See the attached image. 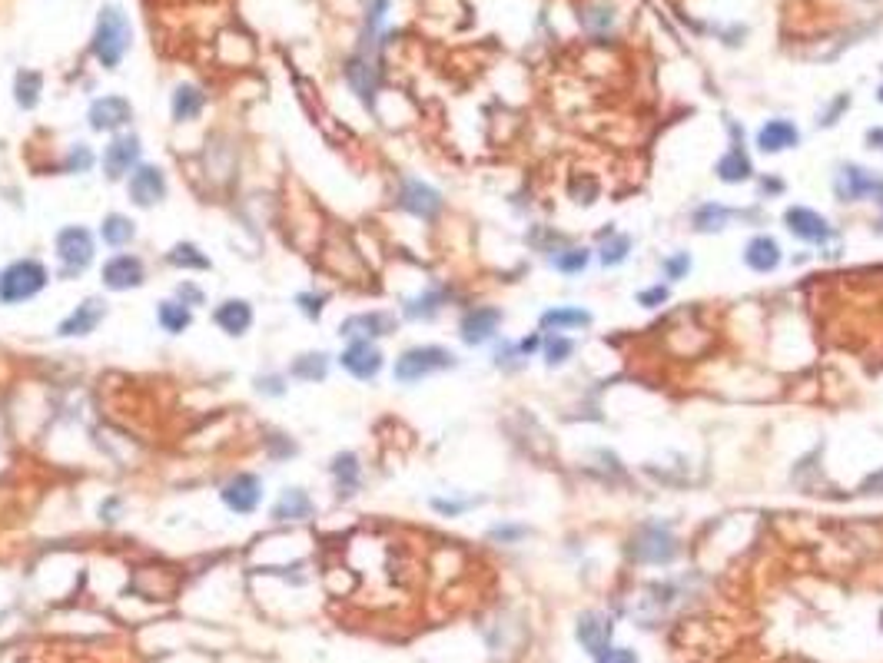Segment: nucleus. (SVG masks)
Masks as SVG:
<instances>
[{"instance_id":"5","label":"nucleus","mask_w":883,"mask_h":663,"mask_svg":"<svg viewBox=\"0 0 883 663\" xmlns=\"http://www.w3.org/2000/svg\"><path fill=\"white\" fill-rule=\"evenodd\" d=\"M97 279L100 288L110 292V296H123V292H136L150 282V266L140 252L120 249L103 256V262L97 266Z\"/></svg>"},{"instance_id":"2","label":"nucleus","mask_w":883,"mask_h":663,"mask_svg":"<svg viewBox=\"0 0 883 663\" xmlns=\"http://www.w3.org/2000/svg\"><path fill=\"white\" fill-rule=\"evenodd\" d=\"M50 282H54V269L44 259H37V256L10 259L0 269V306L4 308L27 306V302H34V298H40L47 292Z\"/></svg>"},{"instance_id":"51","label":"nucleus","mask_w":883,"mask_h":663,"mask_svg":"<svg viewBox=\"0 0 883 663\" xmlns=\"http://www.w3.org/2000/svg\"><path fill=\"white\" fill-rule=\"evenodd\" d=\"M780 190H784L780 180H764V192H780Z\"/></svg>"},{"instance_id":"40","label":"nucleus","mask_w":883,"mask_h":663,"mask_svg":"<svg viewBox=\"0 0 883 663\" xmlns=\"http://www.w3.org/2000/svg\"><path fill=\"white\" fill-rule=\"evenodd\" d=\"M123 518H126V498H123V494H107V498L97 504V521H100V524L113 528V524H120Z\"/></svg>"},{"instance_id":"35","label":"nucleus","mask_w":883,"mask_h":663,"mask_svg":"<svg viewBox=\"0 0 883 663\" xmlns=\"http://www.w3.org/2000/svg\"><path fill=\"white\" fill-rule=\"evenodd\" d=\"M751 173H754V166H751V160L744 156L741 146H734L731 153H724V160L718 163V176L724 180V183H744Z\"/></svg>"},{"instance_id":"27","label":"nucleus","mask_w":883,"mask_h":663,"mask_svg":"<svg viewBox=\"0 0 883 663\" xmlns=\"http://www.w3.org/2000/svg\"><path fill=\"white\" fill-rule=\"evenodd\" d=\"M784 226L794 232L797 239H804V242H824L827 236H830V226H827L824 216H820V212H814V210H804V206L787 210Z\"/></svg>"},{"instance_id":"49","label":"nucleus","mask_w":883,"mask_h":663,"mask_svg":"<svg viewBox=\"0 0 883 663\" xmlns=\"http://www.w3.org/2000/svg\"><path fill=\"white\" fill-rule=\"evenodd\" d=\"M664 298H668V288H664V286H658V288H648V292H638V302H641V306H651V308H654V306H661V302H664Z\"/></svg>"},{"instance_id":"14","label":"nucleus","mask_w":883,"mask_h":663,"mask_svg":"<svg viewBox=\"0 0 883 663\" xmlns=\"http://www.w3.org/2000/svg\"><path fill=\"white\" fill-rule=\"evenodd\" d=\"M326 474H329L336 501H352L366 484V464H362L359 452H352V448H342V452L332 454L329 464H326Z\"/></svg>"},{"instance_id":"39","label":"nucleus","mask_w":883,"mask_h":663,"mask_svg":"<svg viewBox=\"0 0 883 663\" xmlns=\"http://www.w3.org/2000/svg\"><path fill=\"white\" fill-rule=\"evenodd\" d=\"M170 296L180 298V302H183V306H190V308H193V312H200V308H203L206 302H210V296H206V288L200 286V282H196V279H180V282H176V286H173V292H170Z\"/></svg>"},{"instance_id":"8","label":"nucleus","mask_w":883,"mask_h":663,"mask_svg":"<svg viewBox=\"0 0 883 663\" xmlns=\"http://www.w3.org/2000/svg\"><path fill=\"white\" fill-rule=\"evenodd\" d=\"M123 192L130 206L140 212H150L156 206H163L170 200V176H166V166L153 163V160H143L136 166L133 173L126 176Z\"/></svg>"},{"instance_id":"41","label":"nucleus","mask_w":883,"mask_h":663,"mask_svg":"<svg viewBox=\"0 0 883 663\" xmlns=\"http://www.w3.org/2000/svg\"><path fill=\"white\" fill-rule=\"evenodd\" d=\"M628 249H631L628 236H612V239L598 249V259H602V266H618V262L628 259Z\"/></svg>"},{"instance_id":"31","label":"nucleus","mask_w":883,"mask_h":663,"mask_svg":"<svg viewBox=\"0 0 883 663\" xmlns=\"http://www.w3.org/2000/svg\"><path fill=\"white\" fill-rule=\"evenodd\" d=\"M757 146L764 153H784V150H794L797 146V126L787 123V120H770V123L760 126L757 133Z\"/></svg>"},{"instance_id":"18","label":"nucleus","mask_w":883,"mask_h":663,"mask_svg":"<svg viewBox=\"0 0 883 663\" xmlns=\"http://www.w3.org/2000/svg\"><path fill=\"white\" fill-rule=\"evenodd\" d=\"M342 73H346V83H349L352 93L359 96L362 103H372V100H376V90H378V50L359 47L349 60H346V70H342Z\"/></svg>"},{"instance_id":"37","label":"nucleus","mask_w":883,"mask_h":663,"mask_svg":"<svg viewBox=\"0 0 883 663\" xmlns=\"http://www.w3.org/2000/svg\"><path fill=\"white\" fill-rule=\"evenodd\" d=\"M262 452H266L270 462H289V458L299 454V444H296V438L286 432H270L266 434V442H262Z\"/></svg>"},{"instance_id":"4","label":"nucleus","mask_w":883,"mask_h":663,"mask_svg":"<svg viewBox=\"0 0 883 663\" xmlns=\"http://www.w3.org/2000/svg\"><path fill=\"white\" fill-rule=\"evenodd\" d=\"M456 366H458V358L452 348L412 346L396 358L392 378H396L398 385H418V382H426V378L438 375V372H448V368H456Z\"/></svg>"},{"instance_id":"10","label":"nucleus","mask_w":883,"mask_h":663,"mask_svg":"<svg viewBox=\"0 0 883 663\" xmlns=\"http://www.w3.org/2000/svg\"><path fill=\"white\" fill-rule=\"evenodd\" d=\"M110 318V302L107 296H83L77 306L70 308L67 316L60 318L54 336L64 342H77V338H90L103 322Z\"/></svg>"},{"instance_id":"36","label":"nucleus","mask_w":883,"mask_h":663,"mask_svg":"<svg viewBox=\"0 0 883 663\" xmlns=\"http://www.w3.org/2000/svg\"><path fill=\"white\" fill-rule=\"evenodd\" d=\"M592 326V316L584 308H548L542 316V328H584Z\"/></svg>"},{"instance_id":"29","label":"nucleus","mask_w":883,"mask_h":663,"mask_svg":"<svg viewBox=\"0 0 883 663\" xmlns=\"http://www.w3.org/2000/svg\"><path fill=\"white\" fill-rule=\"evenodd\" d=\"M40 96H44V73L40 70H17L14 77V103L24 113H34L40 106Z\"/></svg>"},{"instance_id":"28","label":"nucleus","mask_w":883,"mask_h":663,"mask_svg":"<svg viewBox=\"0 0 883 663\" xmlns=\"http://www.w3.org/2000/svg\"><path fill=\"white\" fill-rule=\"evenodd\" d=\"M97 166H100L97 150H93L87 140H77V143H70L67 150H64L57 170H60V176H90Z\"/></svg>"},{"instance_id":"25","label":"nucleus","mask_w":883,"mask_h":663,"mask_svg":"<svg viewBox=\"0 0 883 663\" xmlns=\"http://www.w3.org/2000/svg\"><path fill=\"white\" fill-rule=\"evenodd\" d=\"M206 103L210 100H206L203 87H196V83H176L173 93H170V116H173L176 126L196 123L203 116Z\"/></svg>"},{"instance_id":"9","label":"nucleus","mask_w":883,"mask_h":663,"mask_svg":"<svg viewBox=\"0 0 883 663\" xmlns=\"http://www.w3.org/2000/svg\"><path fill=\"white\" fill-rule=\"evenodd\" d=\"M133 103L123 93H103L93 96L87 106V126L97 136H117L123 130H133Z\"/></svg>"},{"instance_id":"16","label":"nucleus","mask_w":883,"mask_h":663,"mask_svg":"<svg viewBox=\"0 0 883 663\" xmlns=\"http://www.w3.org/2000/svg\"><path fill=\"white\" fill-rule=\"evenodd\" d=\"M396 202H398V210L408 212V216H416V219H436L438 212H442V206H446L442 192H438L436 186H428L426 180H416V176H406V180L398 183Z\"/></svg>"},{"instance_id":"42","label":"nucleus","mask_w":883,"mask_h":663,"mask_svg":"<svg viewBox=\"0 0 883 663\" xmlns=\"http://www.w3.org/2000/svg\"><path fill=\"white\" fill-rule=\"evenodd\" d=\"M428 504H432V511L446 514V518H458V514H466V511L476 508L478 501L476 498H468V501H458V498H432Z\"/></svg>"},{"instance_id":"24","label":"nucleus","mask_w":883,"mask_h":663,"mask_svg":"<svg viewBox=\"0 0 883 663\" xmlns=\"http://www.w3.org/2000/svg\"><path fill=\"white\" fill-rule=\"evenodd\" d=\"M153 322H156V328H160L163 336L180 338V336H186V332H190V328L196 326V312L190 306H183L180 298L166 296V298H160V302H156Z\"/></svg>"},{"instance_id":"47","label":"nucleus","mask_w":883,"mask_h":663,"mask_svg":"<svg viewBox=\"0 0 883 663\" xmlns=\"http://www.w3.org/2000/svg\"><path fill=\"white\" fill-rule=\"evenodd\" d=\"M528 534V528H522V524H498V528L488 531V538L492 541H518Z\"/></svg>"},{"instance_id":"50","label":"nucleus","mask_w":883,"mask_h":663,"mask_svg":"<svg viewBox=\"0 0 883 663\" xmlns=\"http://www.w3.org/2000/svg\"><path fill=\"white\" fill-rule=\"evenodd\" d=\"M867 143L877 146V150H883V130H870V133H867Z\"/></svg>"},{"instance_id":"44","label":"nucleus","mask_w":883,"mask_h":663,"mask_svg":"<svg viewBox=\"0 0 883 663\" xmlns=\"http://www.w3.org/2000/svg\"><path fill=\"white\" fill-rule=\"evenodd\" d=\"M588 266V249H568L562 256H554V269L558 272H582Z\"/></svg>"},{"instance_id":"13","label":"nucleus","mask_w":883,"mask_h":663,"mask_svg":"<svg viewBox=\"0 0 883 663\" xmlns=\"http://www.w3.org/2000/svg\"><path fill=\"white\" fill-rule=\"evenodd\" d=\"M336 366L356 382H376L386 368V352L378 348V342H346L336 356Z\"/></svg>"},{"instance_id":"6","label":"nucleus","mask_w":883,"mask_h":663,"mask_svg":"<svg viewBox=\"0 0 883 663\" xmlns=\"http://www.w3.org/2000/svg\"><path fill=\"white\" fill-rule=\"evenodd\" d=\"M216 494H220V504H223L230 514H236V518H252V514H260L262 504H266V481H262V474L240 468V472H230L223 481H220Z\"/></svg>"},{"instance_id":"12","label":"nucleus","mask_w":883,"mask_h":663,"mask_svg":"<svg viewBox=\"0 0 883 663\" xmlns=\"http://www.w3.org/2000/svg\"><path fill=\"white\" fill-rule=\"evenodd\" d=\"M319 514V504L309 494V488L302 484H286L280 488V494L270 504V521L272 524H309Z\"/></svg>"},{"instance_id":"34","label":"nucleus","mask_w":883,"mask_h":663,"mask_svg":"<svg viewBox=\"0 0 883 663\" xmlns=\"http://www.w3.org/2000/svg\"><path fill=\"white\" fill-rule=\"evenodd\" d=\"M292 306H296V312H299L306 322H322V316H326V308H329V292H322V288H299L296 296H292Z\"/></svg>"},{"instance_id":"15","label":"nucleus","mask_w":883,"mask_h":663,"mask_svg":"<svg viewBox=\"0 0 883 663\" xmlns=\"http://www.w3.org/2000/svg\"><path fill=\"white\" fill-rule=\"evenodd\" d=\"M210 322L226 338H246L252 332V326H256V306L246 296H226L213 306Z\"/></svg>"},{"instance_id":"46","label":"nucleus","mask_w":883,"mask_h":663,"mask_svg":"<svg viewBox=\"0 0 883 663\" xmlns=\"http://www.w3.org/2000/svg\"><path fill=\"white\" fill-rule=\"evenodd\" d=\"M572 196L578 202H594V196H598V186L592 183V176H582V180H574V183H572Z\"/></svg>"},{"instance_id":"38","label":"nucleus","mask_w":883,"mask_h":663,"mask_svg":"<svg viewBox=\"0 0 883 663\" xmlns=\"http://www.w3.org/2000/svg\"><path fill=\"white\" fill-rule=\"evenodd\" d=\"M691 222H694V229L698 232H721L731 222V212L724 210V206L708 202V206H701V210L694 212V219Z\"/></svg>"},{"instance_id":"3","label":"nucleus","mask_w":883,"mask_h":663,"mask_svg":"<svg viewBox=\"0 0 883 663\" xmlns=\"http://www.w3.org/2000/svg\"><path fill=\"white\" fill-rule=\"evenodd\" d=\"M130 44H133V24L126 17V10L117 4L100 7L93 34H90V57L103 70H117L130 54Z\"/></svg>"},{"instance_id":"52","label":"nucleus","mask_w":883,"mask_h":663,"mask_svg":"<svg viewBox=\"0 0 883 663\" xmlns=\"http://www.w3.org/2000/svg\"><path fill=\"white\" fill-rule=\"evenodd\" d=\"M877 100H880V103H883V87H880V90H877Z\"/></svg>"},{"instance_id":"45","label":"nucleus","mask_w":883,"mask_h":663,"mask_svg":"<svg viewBox=\"0 0 883 663\" xmlns=\"http://www.w3.org/2000/svg\"><path fill=\"white\" fill-rule=\"evenodd\" d=\"M688 269H691L688 252H674V256L664 262V276H668V279H684V272Z\"/></svg>"},{"instance_id":"23","label":"nucleus","mask_w":883,"mask_h":663,"mask_svg":"<svg viewBox=\"0 0 883 663\" xmlns=\"http://www.w3.org/2000/svg\"><path fill=\"white\" fill-rule=\"evenodd\" d=\"M166 269L180 272V276H200V272H213V259L210 252L196 239H176L170 249L163 252Z\"/></svg>"},{"instance_id":"33","label":"nucleus","mask_w":883,"mask_h":663,"mask_svg":"<svg viewBox=\"0 0 883 663\" xmlns=\"http://www.w3.org/2000/svg\"><path fill=\"white\" fill-rule=\"evenodd\" d=\"M289 375H286V368H266V372H256L252 375V392L260 395V398H270V402H280V398H286L289 395Z\"/></svg>"},{"instance_id":"17","label":"nucleus","mask_w":883,"mask_h":663,"mask_svg":"<svg viewBox=\"0 0 883 663\" xmlns=\"http://www.w3.org/2000/svg\"><path fill=\"white\" fill-rule=\"evenodd\" d=\"M631 554L644 564H671L678 558V538L661 524H644L631 541Z\"/></svg>"},{"instance_id":"21","label":"nucleus","mask_w":883,"mask_h":663,"mask_svg":"<svg viewBox=\"0 0 883 663\" xmlns=\"http://www.w3.org/2000/svg\"><path fill=\"white\" fill-rule=\"evenodd\" d=\"M834 190L844 202L870 200V196H877V202H883V180L870 173V170H864V166H844L834 180Z\"/></svg>"},{"instance_id":"19","label":"nucleus","mask_w":883,"mask_h":663,"mask_svg":"<svg viewBox=\"0 0 883 663\" xmlns=\"http://www.w3.org/2000/svg\"><path fill=\"white\" fill-rule=\"evenodd\" d=\"M336 366V356H329L326 348H302L286 362V375L296 385H326Z\"/></svg>"},{"instance_id":"11","label":"nucleus","mask_w":883,"mask_h":663,"mask_svg":"<svg viewBox=\"0 0 883 663\" xmlns=\"http://www.w3.org/2000/svg\"><path fill=\"white\" fill-rule=\"evenodd\" d=\"M398 328V316L396 312H386V308H366V312H352L336 326V336L342 342H378V338H388Z\"/></svg>"},{"instance_id":"20","label":"nucleus","mask_w":883,"mask_h":663,"mask_svg":"<svg viewBox=\"0 0 883 663\" xmlns=\"http://www.w3.org/2000/svg\"><path fill=\"white\" fill-rule=\"evenodd\" d=\"M498 326H502V308L476 306L468 308L466 316H462V322H458V338L472 348L486 346V342H492L498 336Z\"/></svg>"},{"instance_id":"22","label":"nucleus","mask_w":883,"mask_h":663,"mask_svg":"<svg viewBox=\"0 0 883 663\" xmlns=\"http://www.w3.org/2000/svg\"><path fill=\"white\" fill-rule=\"evenodd\" d=\"M136 236H140V222H136L130 212L110 210V212H103V216H100L97 239H100V246H107L110 252L130 249V246L136 242Z\"/></svg>"},{"instance_id":"7","label":"nucleus","mask_w":883,"mask_h":663,"mask_svg":"<svg viewBox=\"0 0 883 663\" xmlns=\"http://www.w3.org/2000/svg\"><path fill=\"white\" fill-rule=\"evenodd\" d=\"M143 163V136L136 130H123L117 136H107V143L100 150V176L113 186H123L126 176Z\"/></svg>"},{"instance_id":"43","label":"nucleus","mask_w":883,"mask_h":663,"mask_svg":"<svg viewBox=\"0 0 883 663\" xmlns=\"http://www.w3.org/2000/svg\"><path fill=\"white\" fill-rule=\"evenodd\" d=\"M572 352H574L572 338H564V336H554L545 342V358H548V366H562L564 358H572Z\"/></svg>"},{"instance_id":"30","label":"nucleus","mask_w":883,"mask_h":663,"mask_svg":"<svg viewBox=\"0 0 883 663\" xmlns=\"http://www.w3.org/2000/svg\"><path fill=\"white\" fill-rule=\"evenodd\" d=\"M608 637H612V624H608V617L602 614H582L578 617V640H582V647L588 650V654H602V650H608Z\"/></svg>"},{"instance_id":"48","label":"nucleus","mask_w":883,"mask_h":663,"mask_svg":"<svg viewBox=\"0 0 883 663\" xmlns=\"http://www.w3.org/2000/svg\"><path fill=\"white\" fill-rule=\"evenodd\" d=\"M598 663H638V660H634V654H631L628 647H608V650L598 654Z\"/></svg>"},{"instance_id":"32","label":"nucleus","mask_w":883,"mask_h":663,"mask_svg":"<svg viewBox=\"0 0 883 663\" xmlns=\"http://www.w3.org/2000/svg\"><path fill=\"white\" fill-rule=\"evenodd\" d=\"M744 262H748L754 272H770L780 266V246H777L770 236H757V239L748 242L744 249Z\"/></svg>"},{"instance_id":"1","label":"nucleus","mask_w":883,"mask_h":663,"mask_svg":"<svg viewBox=\"0 0 883 663\" xmlns=\"http://www.w3.org/2000/svg\"><path fill=\"white\" fill-rule=\"evenodd\" d=\"M50 249H54V279L57 282H77L83 279L93 266H100V239L97 229H90L83 222H64L54 239H50Z\"/></svg>"},{"instance_id":"26","label":"nucleus","mask_w":883,"mask_h":663,"mask_svg":"<svg viewBox=\"0 0 883 663\" xmlns=\"http://www.w3.org/2000/svg\"><path fill=\"white\" fill-rule=\"evenodd\" d=\"M448 288L446 286H428L426 292L406 298L402 302V318L406 322H432V318L448 306Z\"/></svg>"}]
</instances>
